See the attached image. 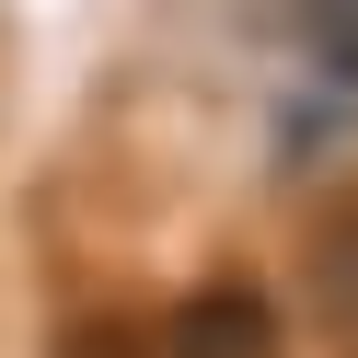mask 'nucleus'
<instances>
[{
    "mask_svg": "<svg viewBox=\"0 0 358 358\" xmlns=\"http://www.w3.org/2000/svg\"><path fill=\"white\" fill-rule=\"evenodd\" d=\"M301 289H312V312H324L335 335H358V196L324 208V231H312V255H301Z\"/></svg>",
    "mask_w": 358,
    "mask_h": 358,
    "instance_id": "nucleus-2",
    "label": "nucleus"
},
{
    "mask_svg": "<svg viewBox=\"0 0 358 358\" xmlns=\"http://www.w3.org/2000/svg\"><path fill=\"white\" fill-rule=\"evenodd\" d=\"M301 47L335 93H358V0H301Z\"/></svg>",
    "mask_w": 358,
    "mask_h": 358,
    "instance_id": "nucleus-3",
    "label": "nucleus"
},
{
    "mask_svg": "<svg viewBox=\"0 0 358 358\" xmlns=\"http://www.w3.org/2000/svg\"><path fill=\"white\" fill-rule=\"evenodd\" d=\"M278 347H289V324H278V301H266L255 278L185 289L173 324H162V358H278Z\"/></svg>",
    "mask_w": 358,
    "mask_h": 358,
    "instance_id": "nucleus-1",
    "label": "nucleus"
},
{
    "mask_svg": "<svg viewBox=\"0 0 358 358\" xmlns=\"http://www.w3.org/2000/svg\"><path fill=\"white\" fill-rule=\"evenodd\" d=\"M58 358H162V335L139 312H70L58 324Z\"/></svg>",
    "mask_w": 358,
    "mask_h": 358,
    "instance_id": "nucleus-4",
    "label": "nucleus"
}]
</instances>
